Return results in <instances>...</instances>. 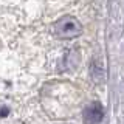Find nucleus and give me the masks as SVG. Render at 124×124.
<instances>
[{
    "instance_id": "f257e3e1",
    "label": "nucleus",
    "mask_w": 124,
    "mask_h": 124,
    "mask_svg": "<svg viewBox=\"0 0 124 124\" xmlns=\"http://www.w3.org/2000/svg\"><path fill=\"white\" fill-rule=\"evenodd\" d=\"M53 31L59 39H75L82 33V25L73 16H64L54 23Z\"/></svg>"
},
{
    "instance_id": "f03ea898",
    "label": "nucleus",
    "mask_w": 124,
    "mask_h": 124,
    "mask_svg": "<svg viewBox=\"0 0 124 124\" xmlns=\"http://www.w3.org/2000/svg\"><path fill=\"white\" fill-rule=\"evenodd\" d=\"M85 124H101L104 119V107L99 101H93L84 108L82 113Z\"/></svg>"
},
{
    "instance_id": "7ed1b4c3",
    "label": "nucleus",
    "mask_w": 124,
    "mask_h": 124,
    "mask_svg": "<svg viewBox=\"0 0 124 124\" xmlns=\"http://www.w3.org/2000/svg\"><path fill=\"white\" fill-rule=\"evenodd\" d=\"M78 64H79V51L76 48H70L68 51H65L64 57H62L59 70L61 71H71L78 67Z\"/></svg>"
},
{
    "instance_id": "20e7f679",
    "label": "nucleus",
    "mask_w": 124,
    "mask_h": 124,
    "mask_svg": "<svg viewBox=\"0 0 124 124\" xmlns=\"http://www.w3.org/2000/svg\"><path fill=\"white\" fill-rule=\"evenodd\" d=\"M90 76L95 82H102L104 81V67H102V62L95 59L90 65Z\"/></svg>"
}]
</instances>
